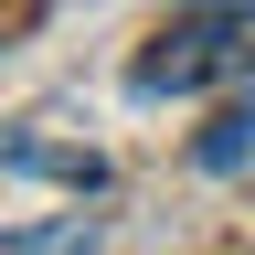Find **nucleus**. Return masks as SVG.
Segmentation results:
<instances>
[{
	"label": "nucleus",
	"mask_w": 255,
	"mask_h": 255,
	"mask_svg": "<svg viewBox=\"0 0 255 255\" xmlns=\"http://www.w3.org/2000/svg\"><path fill=\"white\" fill-rule=\"evenodd\" d=\"M11 255H96V223H53V234H11Z\"/></svg>",
	"instance_id": "obj_4"
},
{
	"label": "nucleus",
	"mask_w": 255,
	"mask_h": 255,
	"mask_svg": "<svg viewBox=\"0 0 255 255\" xmlns=\"http://www.w3.org/2000/svg\"><path fill=\"white\" fill-rule=\"evenodd\" d=\"M255 75V11H181L159 43L128 64V96H213Z\"/></svg>",
	"instance_id": "obj_1"
},
{
	"label": "nucleus",
	"mask_w": 255,
	"mask_h": 255,
	"mask_svg": "<svg viewBox=\"0 0 255 255\" xmlns=\"http://www.w3.org/2000/svg\"><path fill=\"white\" fill-rule=\"evenodd\" d=\"M181 11H255V0H181Z\"/></svg>",
	"instance_id": "obj_5"
},
{
	"label": "nucleus",
	"mask_w": 255,
	"mask_h": 255,
	"mask_svg": "<svg viewBox=\"0 0 255 255\" xmlns=\"http://www.w3.org/2000/svg\"><path fill=\"white\" fill-rule=\"evenodd\" d=\"M191 159H202V170H245V159H255V96H245V107H223L202 138H191Z\"/></svg>",
	"instance_id": "obj_3"
},
{
	"label": "nucleus",
	"mask_w": 255,
	"mask_h": 255,
	"mask_svg": "<svg viewBox=\"0 0 255 255\" xmlns=\"http://www.w3.org/2000/svg\"><path fill=\"white\" fill-rule=\"evenodd\" d=\"M11 170H21V181H75V191H96V181H107V159H96V149H43V138H11Z\"/></svg>",
	"instance_id": "obj_2"
}]
</instances>
